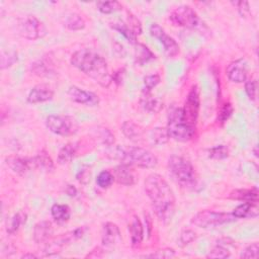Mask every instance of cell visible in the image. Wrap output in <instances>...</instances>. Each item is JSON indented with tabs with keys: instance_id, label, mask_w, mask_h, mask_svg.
<instances>
[{
	"instance_id": "33",
	"label": "cell",
	"mask_w": 259,
	"mask_h": 259,
	"mask_svg": "<svg viewBox=\"0 0 259 259\" xmlns=\"http://www.w3.org/2000/svg\"><path fill=\"white\" fill-rule=\"evenodd\" d=\"M64 25L70 30H81L85 27V20L78 13H71L66 17Z\"/></svg>"
},
{
	"instance_id": "3",
	"label": "cell",
	"mask_w": 259,
	"mask_h": 259,
	"mask_svg": "<svg viewBox=\"0 0 259 259\" xmlns=\"http://www.w3.org/2000/svg\"><path fill=\"white\" fill-rule=\"evenodd\" d=\"M111 157L118 160L120 164L126 166H137L140 168L151 169L157 166V157L149 150L142 147L117 146L111 151Z\"/></svg>"
},
{
	"instance_id": "38",
	"label": "cell",
	"mask_w": 259,
	"mask_h": 259,
	"mask_svg": "<svg viewBox=\"0 0 259 259\" xmlns=\"http://www.w3.org/2000/svg\"><path fill=\"white\" fill-rule=\"evenodd\" d=\"M233 111H234V108H233V106L230 102L224 103L223 106L221 107L220 111H219V114H218L219 122H221V123L226 122L231 117V115L233 114Z\"/></svg>"
},
{
	"instance_id": "48",
	"label": "cell",
	"mask_w": 259,
	"mask_h": 259,
	"mask_svg": "<svg viewBox=\"0 0 259 259\" xmlns=\"http://www.w3.org/2000/svg\"><path fill=\"white\" fill-rule=\"evenodd\" d=\"M128 21H130V28L136 33V34H140L142 32V26L140 21L132 14L128 15Z\"/></svg>"
},
{
	"instance_id": "17",
	"label": "cell",
	"mask_w": 259,
	"mask_h": 259,
	"mask_svg": "<svg viewBox=\"0 0 259 259\" xmlns=\"http://www.w3.org/2000/svg\"><path fill=\"white\" fill-rule=\"evenodd\" d=\"M5 163L14 173H16L20 176L25 175L32 167H34L32 158L26 159V158H21L18 156L7 157L5 160Z\"/></svg>"
},
{
	"instance_id": "13",
	"label": "cell",
	"mask_w": 259,
	"mask_h": 259,
	"mask_svg": "<svg viewBox=\"0 0 259 259\" xmlns=\"http://www.w3.org/2000/svg\"><path fill=\"white\" fill-rule=\"evenodd\" d=\"M227 76L234 83H243L247 79V63L244 59H238L231 62L226 69Z\"/></svg>"
},
{
	"instance_id": "16",
	"label": "cell",
	"mask_w": 259,
	"mask_h": 259,
	"mask_svg": "<svg viewBox=\"0 0 259 259\" xmlns=\"http://www.w3.org/2000/svg\"><path fill=\"white\" fill-rule=\"evenodd\" d=\"M54 97L53 89L47 84H38L34 86L27 95V102L31 104L41 103L51 100Z\"/></svg>"
},
{
	"instance_id": "41",
	"label": "cell",
	"mask_w": 259,
	"mask_h": 259,
	"mask_svg": "<svg viewBox=\"0 0 259 259\" xmlns=\"http://www.w3.org/2000/svg\"><path fill=\"white\" fill-rule=\"evenodd\" d=\"M245 92L248 96V98L252 101L256 100L257 95V83L253 79H249L245 81Z\"/></svg>"
},
{
	"instance_id": "2",
	"label": "cell",
	"mask_w": 259,
	"mask_h": 259,
	"mask_svg": "<svg viewBox=\"0 0 259 259\" xmlns=\"http://www.w3.org/2000/svg\"><path fill=\"white\" fill-rule=\"evenodd\" d=\"M71 64L102 87H108L112 81L108 66L102 56L90 49L76 51L70 60Z\"/></svg>"
},
{
	"instance_id": "51",
	"label": "cell",
	"mask_w": 259,
	"mask_h": 259,
	"mask_svg": "<svg viewBox=\"0 0 259 259\" xmlns=\"http://www.w3.org/2000/svg\"><path fill=\"white\" fill-rule=\"evenodd\" d=\"M21 258H36V255H34L32 253H26V254H23L21 256Z\"/></svg>"
},
{
	"instance_id": "50",
	"label": "cell",
	"mask_w": 259,
	"mask_h": 259,
	"mask_svg": "<svg viewBox=\"0 0 259 259\" xmlns=\"http://www.w3.org/2000/svg\"><path fill=\"white\" fill-rule=\"evenodd\" d=\"M66 193H67L69 196H71V197L76 196V195H77V189H76V187H75L74 185L69 184V185H67V187H66Z\"/></svg>"
},
{
	"instance_id": "18",
	"label": "cell",
	"mask_w": 259,
	"mask_h": 259,
	"mask_svg": "<svg viewBox=\"0 0 259 259\" xmlns=\"http://www.w3.org/2000/svg\"><path fill=\"white\" fill-rule=\"evenodd\" d=\"M140 104L146 111L151 113H157L163 107V102L158 97L153 96L151 91H147L145 89L141 94Z\"/></svg>"
},
{
	"instance_id": "20",
	"label": "cell",
	"mask_w": 259,
	"mask_h": 259,
	"mask_svg": "<svg viewBox=\"0 0 259 259\" xmlns=\"http://www.w3.org/2000/svg\"><path fill=\"white\" fill-rule=\"evenodd\" d=\"M113 177L117 183L125 186H131L135 183V176L130 168V166L120 164L113 169Z\"/></svg>"
},
{
	"instance_id": "26",
	"label": "cell",
	"mask_w": 259,
	"mask_h": 259,
	"mask_svg": "<svg viewBox=\"0 0 259 259\" xmlns=\"http://www.w3.org/2000/svg\"><path fill=\"white\" fill-rule=\"evenodd\" d=\"M128 231L131 234V242L133 246H139L142 241H143V237H144V230H143V225L141 223V221L139 220L138 217H134L131 225L128 227Z\"/></svg>"
},
{
	"instance_id": "45",
	"label": "cell",
	"mask_w": 259,
	"mask_h": 259,
	"mask_svg": "<svg viewBox=\"0 0 259 259\" xmlns=\"http://www.w3.org/2000/svg\"><path fill=\"white\" fill-rule=\"evenodd\" d=\"M90 178H91V172L88 167L80 169V171L76 174V179L82 184L88 183L90 181Z\"/></svg>"
},
{
	"instance_id": "5",
	"label": "cell",
	"mask_w": 259,
	"mask_h": 259,
	"mask_svg": "<svg viewBox=\"0 0 259 259\" xmlns=\"http://www.w3.org/2000/svg\"><path fill=\"white\" fill-rule=\"evenodd\" d=\"M168 135L175 141L187 142L192 139L195 126L190 125L184 118L182 107L173 106L168 113V122L166 127Z\"/></svg>"
},
{
	"instance_id": "34",
	"label": "cell",
	"mask_w": 259,
	"mask_h": 259,
	"mask_svg": "<svg viewBox=\"0 0 259 259\" xmlns=\"http://www.w3.org/2000/svg\"><path fill=\"white\" fill-rule=\"evenodd\" d=\"M97 9L103 14H110L121 9V4L117 1H98L96 3Z\"/></svg>"
},
{
	"instance_id": "29",
	"label": "cell",
	"mask_w": 259,
	"mask_h": 259,
	"mask_svg": "<svg viewBox=\"0 0 259 259\" xmlns=\"http://www.w3.org/2000/svg\"><path fill=\"white\" fill-rule=\"evenodd\" d=\"M51 214L57 223H65L71 217V209L67 204L55 203L51 207Z\"/></svg>"
},
{
	"instance_id": "7",
	"label": "cell",
	"mask_w": 259,
	"mask_h": 259,
	"mask_svg": "<svg viewBox=\"0 0 259 259\" xmlns=\"http://www.w3.org/2000/svg\"><path fill=\"white\" fill-rule=\"evenodd\" d=\"M236 218L229 212H221V211H212V210H201L197 212L192 219L191 224L198 228H212L218 227L224 224H228L234 222Z\"/></svg>"
},
{
	"instance_id": "37",
	"label": "cell",
	"mask_w": 259,
	"mask_h": 259,
	"mask_svg": "<svg viewBox=\"0 0 259 259\" xmlns=\"http://www.w3.org/2000/svg\"><path fill=\"white\" fill-rule=\"evenodd\" d=\"M259 245L257 242H254L250 245H248L240 254V257L241 258H246V259H257L259 254Z\"/></svg>"
},
{
	"instance_id": "32",
	"label": "cell",
	"mask_w": 259,
	"mask_h": 259,
	"mask_svg": "<svg viewBox=\"0 0 259 259\" xmlns=\"http://www.w3.org/2000/svg\"><path fill=\"white\" fill-rule=\"evenodd\" d=\"M150 140L153 144L155 145H164L166 143H168L169 141V135H168V132L166 128L164 127H161V126H157V127H154L150 131Z\"/></svg>"
},
{
	"instance_id": "15",
	"label": "cell",
	"mask_w": 259,
	"mask_h": 259,
	"mask_svg": "<svg viewBox=\"0 0 259 259\" xmlns=\"http://www.w3.org/2000/svg\"><path fill=\"white\" fill-rule=\"evenodd\" d=\"M77 240L74 232H70L67 234H63L57 238H55L54 240H52L50 243H48L46 245V247L44 248V253L46 254V256H52L54 254H57L59 252H61V250L67 246L68 244H70L72 241Z\"/></svg>"
},
{
	"instance_id": "36",
	"label": "cell",
	"mask_w": 259,
	"mask_h": 259,
	"mask_svg": "<svg viewBox=\"0 0 259 259\" xmlns=\"http://www.w3.org/2000/svg\"><path fill=\"white\" fill-rule=\"evenodd\" d=\"M114 181L113 174L108 170L101 171L98 176L96 177V183L101 188H107L109 187Z\"/></svg>"
},
{
	"instance_id": "19",
	"label": "cell",
	"mask_w": 259,
	"mask_h": 259,
	"mask_svg": "<svg viewBox=\"0 0 259 259\" xmlns=\"http://www.w3.org/2000/svg\"><path fill=\"white\" fill-rule=\"evenodd\" d=\"M53 234V226L49 221H41L33 228V240L37 244L47 242Z\"/></svg>"
},
{
	"instance_id": "22",
	"label": "cell",
	"mask_w": 259,
	"mask_h": 259,
	"mask_svg": "<svg viewBox=\"0 0 259 259\" xmlns=\"http://www.w3.org/2000/svg\"><path fill=\"white\" fill-rule=\"evenodd\" d=\"M122 134L131 141L138 142L141 141L144 136V130L141 125L137 124L133 120H125L121 124Z\"/></svg>"
},
{
	"instance_id": "25",
	"label": "cell",
	"mask_w": 259,
	"mask_h": 259,
	"mask_svg": "<svg viewBox=\"0 0 259 259\" xmlns=\"http://www.w3.org/2000/svg\"><path fill=\"white\" fill-rule=\"evenodd\" d=\"M230 197L243 202H258V189L257 187L251 189H236L231 192Z\"/></svg>"
},
{
	"instance_id": "23",
	"label": "cell",
	"mask_w": 259,
	"mask_h": 259,
	"mask_svg": "<svg viewBox=\"0 0 259 259\" xmlns=\"http://www.w3.org/2000/svg\"><path fill=\"white\" fill-rule=\"evenodd\" d=\"M258 202H246L244 201L238 205L232 212L236 219L242 218H255L258 215Z\"/></svg>"
},
{
	"instance_id": "1",
	"label": "cell",
	"mask_w": 259,
	"mask_h": 259,
	"mask_svg": "<svg viewBox=\"0 0 259 259\" xmlns=\"http://www.w3.org/2000/svg\"><path fill=\"white\" fill-rule=\"evenodd\" d=\"M145 191L157 218L168 223L175 212V196L168 182L160 174L152 173L145 180Z\"/></svg>"
},
{
	"instance_id": "6",
	"label": "cell",
	"mask_w": 259,
	"mask_h": 259,
	"mask_svg": "<svg viewBox=\"0 0 259 259\" xmlns=\"http://www.w3.org/2000/svg\"><path fill=\"white\" fill-rule=\"evenodd\" d=\"M169 19L175 25L201 30L205 27L202 20L198 17L197 13L188 5H181L176 7L174 10L171 11L169 15Z\"/></svg>"
},
{
	"instance_id": "11",
	"label": "cell",
	"mask_w": 259,
	"mask_h": 259,
	"mask_svg": "<svg viewBox=\"0 0 259 259\" xmlns=\"http://www.w3.org/2000/svg\"><path fill=\"white\" fill-rule=\"evenodd\" d=\"M149 30L151 35L158 38L163 45L164 52L168 57H175L179 53V46L176 40L172 36L168 35L158 23H153Z\"/></svg>"
},
{
	"instance_id": "52",
	"label": "cell",
	"mask_w": 259,
	"mask_h": 259,
	"mask_svg": "<svg viewBox=\"0 0 259 259\" xmlns=\"http://www.w3.org/2000/svg\"><path fill=\"white\" fill-rule=\"evenodd\" d=\"M253 152H254V155H255V157H258V151H257V145L254 147V149H253Z\"/></svg>"
},
{
	"instance_id": "4",
	"label": "cell",
	"mask_w": 259,
	"mask_h": 259,
	"mask_svg": "<svg viewBox=\"0 0 259 259\" xmlns=\"http://www.w3.org/2000/svg\"><path fill=\"white\" fill-rule=\"evenodd\" d=\"M168 170L173 179L182 188L193 189L197 184V177L192 164L181 156L173 155L168 160Z\"/></svg>"
},
{
	"instance_id": "40",
	"label": "cell",
	"mask_w": 259,
	"mask_h": 259,
	"mask_svg": "<svg viewBox=\"0 0 259 259\" xmlns=\"http://www.w3.org/2000/svg\"><path fill=\"white\" fill-rule=\"evenodd\" d=\"M161 82V77L158 74L147 75L144 78V89L147 91H152Z\"/></svg>"
},
{
	"instance_id": "44",
	"label": "cell",
	"mask_w": 259,
	"mask_h": 259,
	"mask_svg": "<svg viewBox=\"0 0 259 259\" xmlns=\"http://www.w3.org/2000/svg\"><path fill=\"white\" fill-rule=\"evenodd\" d=\"M196 238V234L195 232H193L192 230H184L182 231V233L180 234V242L183 244V245H187V244H190L191 242H193Z\"/></svg>"
},
{
	"instance_id": "43",
	"label": "cell",
	"mask_w": 259,
	"mask_h": 259,
	"mask_svg": "<svg viewBox=\"0 0 259 259\" xmlns=\"http://www.w3.org/2000/svg\"><path fill=\"white\" fill-rule=\"evenodd\" d=\"M30 69H31V72H33V74L37 76H48L50 72L49 67L44 62H40V61L31 64Z\"/></svg>"
},
{
	"instance_id": "42",
	"label": "cell",
	"mask_w": 259,
	"mask_h": 259,
	"mask_svg": "<svg viewBox=\"0 0 259 259\" xmlns=\"http://www.w3.org/2000/svg\"><path fill=\"white\" fill-rule=\"evenodd\" d=\"M175 256V251L172 248H165V249H160L157 250L155 253L145 255L144 257H150V258H172Z\"/></svg>"
},
{
	"instance_id": "28",
	"label": "cell",
	"mask_w": 259,
	"mask_h": 259,
	"mask_svg": "<svg viewBox=\"0 0 259 259\" xmlns=\"http://www.w3.org/2000/svg\"><path fill=\"white\" fill-rule=\"evenodd\" d=\"M32 161L34 168H38L46 172H52L55 168L53 160L45 150L40 151L35 157H33Z\"/></svg>"
},
{
	"instance_id": "30",
	"label": "cell",
	"mask_w": 259,
	"mask_h": 259,
	"mask_svg": "<svg viewBox=\"0 0 259 259\" xmlns=\"http://www.w3.org/2000/svg\"><path fill=\"white\" fill-rule=\"evenodd\" d=\"M110 26L118 31L120 34H122L131 44H137V34L130 28V26L121 21H116V22H111Z\"/></svg>"
},
{
	"instance_id": "31",
	"label": "cell",
	"mask_w": 259,
	"mask_h": 259,
	"mask_svg": "<svg viewBox=\"0 0 259 259\" xmlns=\"http://www.w3.org/2000/svg\"><path fill=\"white\" fill-rule=\"evenodd\" d=\"M27 214L24 211H18L15 213L9 221H7L6 224V231L9 234H14L21 225H23L26 222Z\"/></svg>"
},
{
	"instance_id": "10",
	"label": "cell",
	"mask_w": 259,
	"mask_h": 259,
	"mask_svg": "<svg viewBox=\"0 0 259 259\" xmlns=\"http://www.w3.org/2000/svg\"><path fill=\"white\" fill-rule=\"evenodd\" d=\"M199 105H200V100H199L198 89L196 85H193L190 91L188 92L184 106L182 107L185 120L192 126H195L198 112H199Z\"/></svg>"
},
{
	"instance_id": "9",
	"label": "cell",
	"mask_w": 259,
	"mask_h": 259,
	"mask_svg": "<svg viewBox=\"0 0 259 259\" xmlns=\"http://www.w3.org/2000/svg\"><path fill=\"white\" fill-rule=\"evenodd\" d=\"M18 33L27 39H36L45 35L46 29L40 20L34 15H26L17 21Z\"/></svg>"
},
{
	"instance_id": "35",
	"label": "cell",
	"mask_w": 259,
	"mask_h": 259,
	"mask_svg": "<svg viewBox=\"0 0 259 259\" xmlns=\"http://www.w3.org/2000/svg\"><path fill=\"white\" fill-rule=\"evenodd\" d=\"M207 153H208V157L211 158V159L223 160V159H226V158L229 157L230 150L225 145H219V146H215V147H212V148L208 149Z\"/></svg>"
},
{
	"instance_id": "39",
	"label": "cell",
	"mask_w": 259,
	"mask_h": 259,
	"mask_svg": "<svg viewBox=\"0 0 259 259\" xmlns=\"http://www.w3.org/2000/svg\"><path fill=\"white\" fill-rule=\"evenodd\" d=\"M17 61V53L15 51H11L8 53H2L1 55V69H5L7 67L12 66Z\"/></svg>"
},
{
	"instance_id": "8",
	"label": "cell",
	"mask_w": 259,
	"mask_h": 259,
	"mask_svg": "<svg viewBox=\"0 0 259 259\" xmlns=\"http://www.w3.org/2000/svg\"><path fill=\"white\" fill-rule=\"evenodd\" d=\"M46 125L49 131L62 137L75 135L79 127L76 119L69 115H49L46 119Z\"/></svg>"
},
{
	"instance_id": "24",
	"label": "cell",
	"mask_w": 259,
	"mask_h": 259,
	"mask_svg": "<svg viewBox=\"0 0 259 259\" xmlns=\"http://www.w3.org/2000/svg\"><path fill=\"white\" fill-rule=\"evenodd\" d=\"M153 59H155V55L146 45L141 42L135 44V62L138 65L143 66Z\"/></svg>"
},
{
	"instance_id": "47",
	"label": "cell",
	"mask_w": 259,
	"mask_h": 259,
	"mask_svg": "<svg viewBox=\"0 0 259 259\" xmlns=\"http://www.w3.org/2000/svg\"><path fill=\"white\" fill-rule=\"evenodd\" d=\"M100 137L102 142L106 145V146H112L114 143V136L110 133L109 130L107 128H102L101 133H100Z\"/></svg>"
},
{
	"instance_id": "21",
	"label": "cell",
	"mask_w": 259,
	"mask_h": 259,
	"mask_svg": "<svg viewBox=\"0 0 259 259\" xmlns=\"http://www.w3.org/2000/svg\"><path fill=\"white\" fill-rule=\"evenodd\" d=\"M228 246H234V241L230 238L220 239L215 246L206 255L207 258H228L231 256V252Z\"/></svg>"
},
{
	"instance_id": "27",
	"label": "cell",
	"mask_w": 259,
	"mask_h": 259,
	"mask_svg": "<svg viewBox=\"0 0 259 259\" xmlns=\"http://www.w3.org/2000/svg\"><path fill=\"white\" fill-rule=\"evenodd\" d=\"M77 152V145L75 143H68L64 145L57 156V162L60 165L68 164L72 161Z\"/></svg>"
},
{
	"instance_id": "46",
	"label": "cell",
	"mask_w": 259,
	"mask_h": 259,
	"mask_svg": "<svg viewBox=\"0 0 259 259\" xmlns=\"http://www.w3.org/2000/svg\"><path fill=\"white\" fill-rule=\"evenodd\" d=\"M235 6H237V9L240 13V15L243 17H245L246 15H248L250 13V7H249V3L247 1H237V2H232Z\"/></svg>"
},
{
	"instance_id": "14",
	"label": "cell",
	"mask_w": 259,
	"mask_h": 259,
	"mask_svg": "<svg viewBox=\"0 0 259 259\" xmlns=\"http://www.w3.org/2000/svg\"><path fill=\"white\" fill-rule=\"evenodd\" d=\"M121 241V234L119 228L110 222L103 225L101 233V242L105 247H112L119 244Z\"/></svg>"
},
{
	"instance_id": "12",
	"label": "cell",
	"mask_w": 259,
	"mask_h": 259,
	"mask_svg": "<svg viewBox=\"0 0 259 259\" xmlns=\"http://www.w3.org/2000/svg\"><path fill=\"white\" fill-rule=\"evenodd\" d=\"M68 95L72 101L86 106H96L99 103L98 95L77 86H71L68 90Z\"/></svg>"
},
{
	"instance_id": "49",
	"label": "cell",
	"mask_w": 259,
	"mask_h": 259,
	"mask_svg": "<svg viewBox=\"0 0 259 259\" xmlns=\"http://www.w3.org/2000/svg\"><path fill=\"white\" fill-rule=\"evenodd\" d=\"M123 75H124V70H123V69L118 70L117 72H115V73L111 76L112 81H114V82H115V83H117V84H120V83L122 82Z\"/></svg>"
}]
</instances>
